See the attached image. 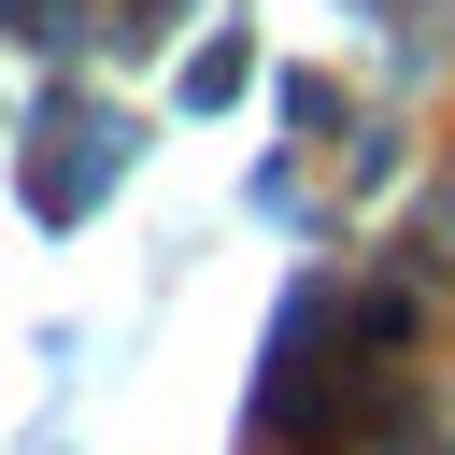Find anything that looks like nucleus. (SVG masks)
I'll list each match as a JSON object with an SVG mask.
<instances>
[{
    "mask_svg": "<svg viewBox=\"0 0 455 455\" xmlns=\"http://www.w3.org/2000/svg\"><path fill=\"white\" fill-rule=\"evenodd\" d=\"M0 14H14L28 43H71V0H0Z\"/></svg>",
    "mask_w": 455,
    "mask_h": 455,
    "instance_id": "obj_1",
    "label": "nucleus"
}]
</instances>
